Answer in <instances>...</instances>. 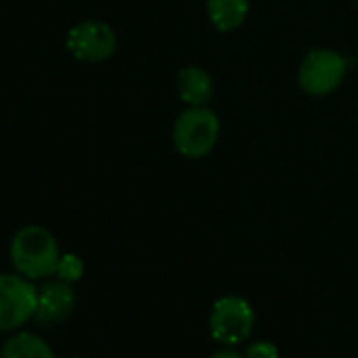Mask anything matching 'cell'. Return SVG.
Segmentation results:
<instances>
[{
	"label": "cell",
	"mask_w": 358,
	"mask_h": 358,
	"mask_svg": "<svg viewBox=\"0 0 358 358\" xmlns=\"http://www.w3.org/2000/svg\"><path fill=\"white\" fill-rule=\"evenodd\" d=\"M209 358H245V354H241L238 350H232V348H224V350H217L215 354H211Z\"/></svg>",
	"instance_id": "4fadbf2b"
},
{
	"label": "cell",
	"mask_w": 358,
	"mask_h": 358,
	"mask_svg": "<svg viewBox=\"0 0 358 358\" xmlns=\"http://www.w3.org/2000/svg\"><path fill=\"white\" fill-rule=\"evenodd\" d=\"M354 3H356V7H358V0H354Z\"/></svg>",
	"instance_id": "9a60e30c"
},
{
	"label": "cell",
	"mask_w": 358,
	"mask_h": 358,
	"mask_svg": "<svg viewBox=\"0 0 358 358\" xmlns=\"http://www.w3.org/2000/svg\"><path fill=\"white\" fill-rule=\"evenodd\" d=\"M68 51L80 59V62H89V64H99L110 59L116 49H118V38L116 32L103 24V22H83L78 26H74L68 32Z\"/></svg>",
	"instance_id": "8992f818"
},
{
	"label": "cell",
	"mask_w": 358,
	"mask_h": 358,
	"mask_svg": "<svg viewBox=\"0 0 358 358\" xmlns=\"http://www.w3.org/2000/svg\"><path fill=\"white\" fill-rule=\"evenodd\" d=\"M55 274H57V278H62V280H66V282H76V280H80L83 274H85V264H83V259H80L78 255L66 253V255H62Z\"/></svg>",
	"instance_id": "8fae6325"
},
{
	"label": "cell",
	"mask_w": 358,
	"mask_h": 358,
	"mask_svg": "<svg viewBox=\"0 0 358 358\" xmlns=\"http://www.w3.org/2000/svg\"><path fill=\"white\" fill-rule=\"evenodd\" d=\"M255 327V310L241 295L220 297L209 316V329L215 341L224 345H238L249 339Z\"/></svg>",
	"instance_id": "277c9868"
},
{
	"label": "cell",
	"mask_w": 358,
	"mask_h": 358,
	"mask_svg": "<svg viewBox=\"0 0 358 358\" xmlns=\"http://www.w3.org/2000/svg\"><path fill=\"white\" fill-rule=\"evenodd\" d=\"M222 122L207 106H188L173 124L175 150L192 160L205 158L217 145Z\"/></svg>",
	"instance_id": "7a4b0ae2"
},
{
	"label": "cell",
	"mask_w": 358,
	"mask_h": 358,
	"mask_svg": "<svg viewBox=\"0 0 358 358\" xmlns=\"http://www.w3.org/2000/svg\"><path fill=\"white\" fill-rule=\"evenodd\" d=\"M177 91L188 106H207L215 93V83L207 70L188 66L177 74Z\"/></svg>",
	"instance_id": "ba28073f"
},
{
	"label": "cell",
	"mask_w": 358,
	"mask_h": 358,
	"mask_svg": "<svg viewBox=\"0 0 358 358\" xmlns=\"http://www.w3.org/2000/svg\"><path fill=\"white\" fill-rule=\"evenodd\" d=\"M38 289L22 274H0V333L22 329L36 314Z\"/></svg>",
	"instance_id": "5b68a950"
},
{
	"label": "cell",
	"mask_w": 358,
	"mask_h": 358,
	"mask_svg": "<svg viewBox=\"0 0 358 358\" xmlns=\"http://www.w3.org/2000/svg\"><path fill=\"white\" fill-rule=\"evenodd\" d=\"M72 358H83V356H72Z\"/></svg>",
	"instance_id": "5bb4252c"
},
{
	"label": "cell",
	"mask_w": 358,
	"mask_h": 358,
	"mask_svg": "<svg viewBox=\"0 0 358 358\" xmlns=\"http://www.w3.org/2000/svg\"><path fill=\"white\" fill-rule=\"evenodd\" d=\"M245 358H280L278 348L272 341H255L247 348Z\"/></svg>",
	"instance_id": "7c38bea8"
},
{
	"label": "cell",
	"mask_w": 358,
	"mask_h": 358,
	"mask_svg": "<svg viewBox=\"0 0 358 358\" xmlns=\"http://www.w3.org/2000/svg\"><path fill=\"white\" fill-rule=\"evenodd\" d=\"M76 308V291L72 282L62 278L49 280L38 289V303L34 320L38 324H62L66 322Z\"/></svg>",
	"instance_id": "52a82bcc"
},
{
	"label": "cell",
	"mask_w": 358,
	"mask_h": 358,
	"mask_svg": "<svg viewBox=\"0 0 358 358\" xmlns=\"http://www.w3.org/2000/svg\"><path fill=\"white\" fill-rule=\"evenodd\" d=\"M0 358H55L53 348L36 333H15L0 348Z\"/></svg>",
	"instance_id": "30bf717a"
},
{
	"label": "cell",
	"mask_w": 358,
	"mask_h": 358,
	"mask_svg": "<svg viewBox=\"0 0 358 358\" xmlns=\"http://www.w3.org/2000/svg\"><path fill=\"white\" fill-rule=\"evenodd\" d=\"M348 74V62L333 49H316L306 55L297 72V85L312 97H324L339 89Z\"/></svg>",
	"instance_id": "3957f363"
},
{
	"label": "cell",
	"mask_w": 358,
	"mask_h": 358,
	"mask_svg": "<svg viewBox=\"0 0 358 358\" xmlns=\"http://www.w3.org/2000/svg\"><path fill=\"white\" fill-rule=\"evenodd\" d=\"M207 15L220 32L238 30L249 17V0H207Z\"/></svg>",
	"instance_id": "9c48e42d"
},
{
	"label": "cell",
	"mask_w": 358,
	"mask_h": 358,
	"mask_svg": "<svg viewBox=\"0 0 358 358\" xmlns=\"http://www.w3.org/2000/svg\"><path fill=\"white\" fill-rule=\"evenodd\" d=\"M11 264L15 270L30 278H49L57 272L62 259L55 236L43 226H26L11 241Z\"/></svg>",
	"instance_id": "6da1fadb"
}]
</instances>
